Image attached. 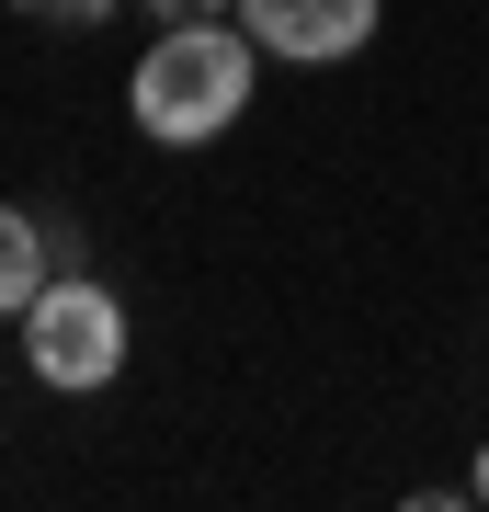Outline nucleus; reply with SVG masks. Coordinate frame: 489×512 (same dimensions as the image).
<instances>
[{"label": "nucleus", "instance_id": "obj_1", "mask_svg": "<svg viewBox=\"0 0 489 512\" xmlns=\"http://www.w3.org/2000/svg\"><path fill=\"white\" fill-rule=\"evenodd\" d=\"M251 80H262L251 23H228V12L171 23V35L137 57V80H126L137 137H160V148H205L217 126H239V114H251Z\"/></svg>", "mask_w": 489, "mask_h": 512}, {"label": "nucleus", "instance_id": "obj_2", "mask_svg": "<svg viewBox=\"0 0 489 512\" xmlns=\"http://www.w3.org/2000/svg\"><path fill=\"white\" fill-rule=\"evenodd\" d=\"M23 365H35L46 387H69V399L114 387V376H126V308H114V285L57 274L35 308H23Z\"/></svg>", "mask_w": 489, "mask_h": 512}, {"label": "nucleus", "instance_id": "obj_3", "mask_svg": "<svg viewBox=\"0 0 489 512\" xmlns=\"http://www.w3.org/2000/svg\"><path fill=\"white\" fill-rule=\"evenodd\" d=\"M239 23H251V46L285 57V69H330V57H353L376 35V0H239Z\"/></svg>", "mask_w": 489, "mask_h": 512}, {"label": "nucleus", "instance_id": "obj_4", "mask_svg": "<svg viewBox=\"0 0 489 512\" xmlns=\"http://www.w3.org/2000/svg\"><path fill=\"white\" fill-rule=\"evenodd\" d=\"M46 262H57V251H46V228H35V217H12V205H0V319H23V308H35V296L57 285Z\"/></svg>", "mask_w": 489, "mask_h": 512}, {"label": "nucleus", "instance_id": "obj_5", "mask_svg": "<svg viewBox=\"0 0 489 512\" xmlns=\"http://www.w3.org/2000/svg\"><path fill=\"white\" fill-rule=\"evenodd\" d=\"M12 12H46V23H103L114 0H12Z\"/></svg>", "mask_w": 489, "mask_h": 512}, {"label": "nucleus", "instance_id": "obj_6", "mask_svg": "<svg viewBox=\"0 0 489 512\" xmlns=\"http://www.w3.org/2000/svg\"><path fill=\"white\" fill-rule=\"evenodd\" d=\"M160 23H205V12H228V0H148Z\"/></svg>", "mask_w": 489, "mask_h": 512}, {"label": "nucleus", "instance_id": "obj_7", "mask_svg": "<svg viewBox=\"0 0 489 512\" xmlns=\"http://www.w3.org/2000/svg\"><path fill=\"white\" fill-rule=\"evenodd\" d=\"M467 490H478V501H489V456H478V478H467Z\"/></svg>", "mask_w": 489, "mask_h": 512}]
</instances>
